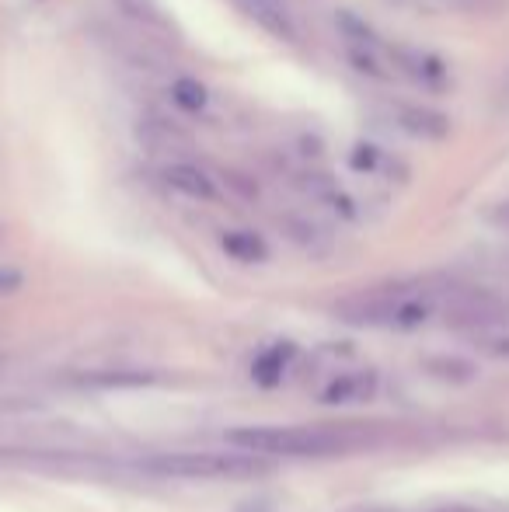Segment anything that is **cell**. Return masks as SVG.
<instances>
[{"label":"cell","instance_id":"1","mask_svg":"<svg viewBox=\"0 0 509 512\" xmlns=\"http://www.w3.org/2000/svg\"><path fill=\"white\" fill-rule=\"evenodd\" d=\"M227 446L255 457H332L349 450V439L318 425H241L227 432Z\"/></svg>","mask_w":509,"mask_h":512},{"label":"cell","instance_id":"2","mask_svg":"<svg viewBox=\"0 0 509 512\" xmlns=\"http://www.w3.org/2000/svg\"><path fill=\"white\" fill-rule=\"evenodd\" d=\"M143 471L175 481H252L272 471V464L241 450H175L143 460Z\"/></svg>","mask_w":509,"mask_h":512},{"label":"cell","instance_id":"3","mask_svg":"<svg viewBox=\"0 0 509 512\" xmlns=\"http://www.w3.org/2000/svg\"><path fill=\"white\" fill-rule=\"evenodd\" d=\"M443 314L454 328L468 331V335H482L492 328H506V307L499 304L489 293H475V290H454L440 300Z\"/></svg>","mask_w":509,"mask_h":512},{"label":"cell","instance_id":"4","mask_svg":"<svg viewBox=\"0 0 509 512\" xmlns=\"http://www.w3.org/2000/svg\"><path fill=\"white\" fill-rule=\"evenodd\" d=\"M377 387H381V373L374 366H360V370H346L339 377H332L321 387L318 401L321 405H363V401L377 398Z\"/></svg>","mask_w":509,"mask_h":512},{"label":"cell","instance_id":"5","mask_svg":"<svg viewBox=\"0 0 509 512\" xmlns=\"http://www.w3.org/2000/svg\"><path fill=\"white\" fill-rule=\"evenodd\" d=\"M391 119L401 133L419 136V140H447V133H450L447 115H440L436 108H426V105L401 102V105L391 108Z\"/></svg>","mask_w":509,"mask_h":512},{"label":"cell","instance_id":"6","mask_svg":"<svg viewBox=\"0 0 509 512\" xmlns=\"http://www.w3.org/2000/svg\"><path fill=\"white\" fill-rule=\"evenodd\" d=\"M164 185L175 189L178 196H185V199H199V203L220 199V189H217V182H213V175L199 168V164H185V161L168 164V168H164Z\"/></svg>","mask_w":509,"mask_h":512},{"label":"cell","instance_id":"7","mask_svg":"<svg viewBox=\"0 0 509 512\" xmlns=\"http://www.w3.org/2000/svg\"><path fill=\"white\" fill-rule=\"evenodd\" d=\"M77 384L102 387V391H126V387H154L161 384V370H143V366H109V370L84 373Z\"/></svg>","mask_w":509,"mask_h":512},{"label":"cell","instance_id":"8","mask_svg":"<svg viewBox=\"0 0 509 512\" xmlns=\"http://www.w3.org/2000/svg\"><path fill=\"white\" fill-rule=\"evenodd\" d=\"M349 168L360 171V175H370V178H387V182H405V168L394 154H387L384 147L377 143H356L349 150Z\"/></svg>","mask_w":509,"mask_h":512},{"label":"cell","instance_id":"9","mask_svg":"<svg viewBox=\"0 0 509 512\" xmlns=\"http://www.w3.org/2000/svg\"><path fill=\"white\" fill-rule=\"evenodd\" d=\"M394 67L405 77H412L415 84H426V88H443L447 84V70L436 56L429 53H415V49H394L391 53Z\"/></svg>","mask_w":509,"mask_h":512},{"label":"cell","instance_id":"10","mask_svg":"<svg viewBox=\"0 0 509 512\" xmlns=\"http://www.w3.org/2000/svg\"><path fill=\"white\" fill-rule=\"evenodd\" d=\"M307 196L314 199V203H321L328 209V213H335L339 220H356V203L346 196V192L339 189V185L332 182V178L325 175H311L307 178Z\"/></svg>","mask_w":509,"mask_h":512},{"label":"cell","instance_id":"11","mask_svg":"<svg viewBox=\"0 0 509 512\" xmlns=\"http://www.w3.org/2000/svg\"><path fill=\"white\" fill-rule=\"evenodd\" d=\"M283 230L290 234V241H293V244H300V248L311 251V255H321V251H328V244H332L328 230L321 227V223H314L311 216L290 213V216L283 220Z\"/></svg>","mask_w":509,"mask_h":512},{"label":"cell","instance_id":"12","mask_svg":"<svg viewBox=\"0 0 509 512\" xmlns=\"http://www.w3.org/2000/svg\"><path fill=\"white\" fill-rule=\"evenodd\" d=\"M290 356H293L290 342H279V345H272V349H265L252 366L255 384H262V387L283 384V373H286V366H290Z\"/></svg>","mask_w":509,"mask_h":512},{"label":"cell","instance_id":"13","mask_svg":"<svg viewBox=\"0 0 509 512\" xmlns=\"http://www.w3.org/2000/svg\"><path fill=\"white\" fill-rule=\"evenodd\" d=\"M426 373L436 380H443V384H471V380H478V363H471V359L464 356H426Z\"/></svg>","mask_w":509,"mask_h":512},{"label":"cell","instance_id":"14","mask_svg":"<svg viewBox=\"0 0 509 512\" xmlns=\"http://www.w3.org/2000/svg\"><path fill=\"white\" fill-rule=\"evenodd\" d=\"M224 251L241 265H255V262H265L269 258V248L258 234H248V230H231V234L220 237Z\"/></svg>","mask_w":509,"mask_h":512},{"label":"cell","instance_id":"15","mask_svg":"<svg viewBox=\"0 0 509 512\" xmlns=\"http://www.w3.org/2000/svg\"><path fill=\"white\" fill-rule=\"evenodd\" d=\"M171 102L182 108V112H203L210 95H206V88L196 77H178V81L171 84Z\"/></svg>","mask_w":509,"mask_h":512},{"label":"cell","instance_id":"16","mask_svg":"<svg viewBox=\"0 0 509 512\" xmlns=\"http://www.w3.org/2000/svg\"><path fill=\"white\" fill-rule=\"evenodd\" d=\"M241 4L248 7V14H252V18H258L265 28H272L276 35H290V21H286L279 0H241Z\"/></svg>","mask_w":509,"mask_h":512},{"label":"cell","instance_id":"17","mask_svg":"<svg viewBox=\"0 0 509 512\" xmlns=\"http://www.w3.org/2000/svg\"><path fill=\"white\" fill-rule=\"evenodd\" d=\"M475 345L482 352H489V356H496V359H509V328L482 331V335H475Z\"/></svg>","mask_w":509,"mask_h":512},{"label":"cell","instance_id":"18","mask_svg":"<svg viewBox=\"0 0 509 512\" xmlns=\"http://www.w3.org/2000/svg\"><path fill=\"white\" fill-rule=\"evenodd\" d=\"M21 286H25V276L18 269H11V265H0V293H14Z\"/></svg>","mask_w":509,"mask_h":512},{"label":"cell","instance_id":"19","mask_svg":"<svg viewBox=\"0 0 509 512\" xmlns=\"http://www.w3.org/2000/svg\"><path fill=\"white\" fill-rule=\"evenodd\" d=\"M436 512H475V509H464V506H447V509H436Z\"/></svg>","mask_w":509,"mask_h":512}]
</instances>
